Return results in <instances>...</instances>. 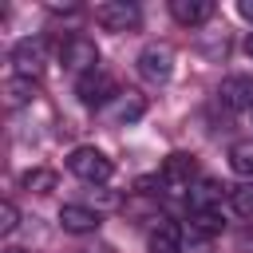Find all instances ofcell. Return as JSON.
<instances>
[{
  "label": "cell",
  "instance_id": "6da1fadb",
  "mask_svg": "<svg viewBox=\"0 0 253 253\" xmlns=\"http://www.w3.org/2000/svg\"><path fill=\"white\" fill-rule=\"evenodd\" d=\"M67 170H71L79 182H87V186H107V182L115 178V162H111L99 146H75V150L67 154Z\"/></svg>",
  "mask_w": 253,
  "mask_h": 253
},
{
  "label": "cell",
  "instance_id": "ffe728a7",
  "mask_svg": "<svg viewBox=\"0 0 253 253\" xmlns=\"http://www.w3.org/2000/svg\"><path fill=\"white\" fill-rule=\"evenodd\" d=\"M237 16L253 24V0H237Z\"/></svg>",
  "mask_w": 253,
  "mask_h": 253
},
{
  "label": "cell",
  "instance_id": "277c9868",
  "mask_svg": "<svg viewBox=\"0 0 253 253\" xmlns=\"http://www.w3.org/2000/svg\"><path fill=\"white\" fill-rule=\"evenodd\" d=\"M8 63H12V75L20 79H40L43 75V63H47V40L43 36H24L12 43L8 51Z\"/></svg>",
  "mask_w": 253,
  "mask_h": 253
},
{
  "label": "cell",
  "instance_id": "30bf717a",
  "mask_svg": "<svg viewBox=\"0 0 253 253\" xmlns=\"http://www.w3.org/2000/svg\"><path fill=\"white\" fill-rule=\"evenodd\" d=\"M217 103L229 111H253V75H225L217 83Z\"/></svg>",
  "mask_w": 253,
  "mask_h": 253
},
{
  "label": "cell",
  "instance_id": "9c48e42d",
  "mask_svg": "<svg viewBox=\"0 0 253 253\" xmlns=\"http://www.w3.org/2000/svg\"><path fill=\"white\" fill-rule=\"evenodd\" d=\"M75 95H79V103H83V107H107V103L119 95V87H115V79L99 67V71H91V75L75 79Z\"/></svg>",
  "mask_w": 253,
  "mask_h": 253
},
{
  "label": "cell",
  "instance_id": "9a60e30c",
  "mask_svg": "<svg viewBox=\"0 0 253 253\" xmlns=\"http://www.w3.org/2000/svg\"><path fill=\"white\" fill-rule=\"evenodd\" d=\"M20 190H28V194H47V190H55V170H47V166L24 170V174H20Z\"/></svg>",
  "mask_w": 253,
  "mask_h": 253
},
{
  "label": "cell",
  "instance_id": "5b68a950",
  "mask_svg": "<svg viewBox=\"0 0 253 253\" xmlns=\"http://www.w3.org/2000/svg\"><path fill=\"white\" fill-rule=\"evenodd\" d=\"M134 67H138V75H142L146 83L162 87V83H170V75H174V47L162 43V40H154V43H146V47L138 51Z\"/></svg>",
  "mask_w": 253,
  "mask_h": 253
},
{
  "label": "cell",
  "instance_id": "7c38bea8",
  "mask_svg": "<svg viewBox=\"0 0 253 253\" xmlns=\"http://www.w3.org/2000/svg\"><path fill=\"white\" fill-rule=\"evenodd\" d=\"M221 229H225V217H221V210H202V213H190L186 237H190L194 245H202V241H213Z\"/></svg>",
  "mask_w": 253,
  "mask_h": 253
},
{
  "label": "cell",
  "instance_id": "52a82bcc",
  "mask_svg": "<svg viewBox=\"0 0 253 253\" xmlns=\"http://www.w3.org/2000/svg\"><path fill=\"white\" fill-rule=\"evenodd\" d=\"M182 241H186V229L174 217H166V213L150 217V225H146V249L150 253H182Z\"/></svg>",
  "mask_w": 253,
  "mask_h": 253
},
{
  "label": "cell",
  "instance_id": "7a4b0ae2",
  "mask_svg": "<svg viewBox=\"0 0 253 253\" xmlns=\"http://www.w3.org/2000/svg\"><path fill=\"white\" fill-rule=\"evenodd\" d=\"M198 178H202V170H198L194 154H170L162 162V170H158V190L170 194V198H186Z\"/></svg>",
  "mask_w": 253,
  "mask_h": 253
},
{
  "label": "cell",
  "instance_id": "e0dca14e",
  "mask_svg": "<svg viewBox=\"0 0 253 253\" xmlns=\"http://www.w3.org/2000/svg\"><path fill=\"white\" fill-rule=\"evenodd\" d=\"M229 166H233V174H241V178L253 182V146H249V142L233 146V150H229Z\"/></svg>",
  "mask_w": 253,
  "mask_h": 253
},
{
  "label": "cell",
  "instance_id": "3957f363",
  "mask_svg": "<svg viewBox=\"0 0 253 253\" xmlns=\"http://www.w3.org/2000/svg\"><path fill=\"white\" fill-rule=\"evenodd\" d=\"M59 59H63V67H67L75 79H83V75L99 71V47H95V40H91V36H83V32L63 36V43H59Z\"/></svg>",
  "mask_w": 253,
  "mask_h": 253
},
{
  "label": "cell",
  "instance_id": "4fadbf2b",
  "mask_svg": "<svg viewBox=\"0 0 253 253\" xmlns=\"http://www.w3.org/2000/svg\"><path fill=\"white\" fill-rule=\"evenodd\" d=\"M221 182H213V178H198L194 182V190L186 194V206H190V213H202V210H221Z\"/></svg>",
  "mask_w": 253,
  "mask_h": 253
},
{
  "label": "cell",
  "instance_id": "7402d4cb",
  "mask_svg": "<svg viewBox=\"0 0 253 253\" xmlns=\"http://www.w3.org/2000/svg\"><path fill=\"white\" fill-rule=\"evenodd\" d=\"M4 253H24V249H4Z\"/></svg>",
  "mask_w": 253,
  "mask_h": 253
},
{
  "label": "cell",
  "instance_id": "d6986e66",
  "mask_svg": "<svg viewBox=\"0 0 253 253\" xmlns=\"http://www.w3.org/2000/svg\"><path fill=\"white\" fill-rule=\"evenodd\" d=\"M16 225H20V210H16V202L8 198V202H0V233H4V237H12V233H16Z\"/></svg>",
  "mask_w": 253,
  "mask_h": 253
},
{
  "label": "cell",
  "instance_id": "2e32d148",
  "mask_svg": "<svg viewBox=\"0 0 253 253\" xmlns=\"http://www.w3.org/2000/svg\"><path fill=\"white\" fill-rule=\"evenodd\" d=\"M229 210L237 217H253V182H241L229 190Z\"/></svg>",
  "mask_w": 253,
  "mask_h": 253
},
{
  "label": "cell",
  "instance_id": "ba28073f",
  "mask_svg": "<svg viewBox=\"0 0 253 253\" xmlns=\"http://www.w3.org/2000/svg\"><path fill=\"white\" fill-rule=\"evenodd\" d=\"M103 225V213L83 206V202H63L59 206V229L63 233H75V237H87V233H99Z\"/></svg>",
  "mask_w": 253,
  "mask_h": 253
},
{
  "label": "cell",
  "instance_id": "5bb4252c",
  "mask_svg": "<svg viewBox=\"0 0 253 253\" xmlns=\"http://www.w3.org/2000/svg\"><path fill=\"white\" fill-rule=\"evenodd\" d=\"M4 95H8V107H28V103L40 95V79H20V75H8Z\"/></svg>",
  "mask_w": 253,
  "mask_h": 253
},
{
  "label": "cell",
  "instance_id": "8992f818",
  "mask_svg": "<svg viewBox=\"0 0 253 253\" xmlns=\"http://www.w3.org/2000/svg\"><path fill=\"white\" fill-rule=\"evenodd\" d=\"M95 24L103 32H134L142 24V12H138L134 0H107V4L95 8Z\"/></svg>",
  "mask_w": 253,
  "mask_h": 253
},
{
  "label": "cell",
  "instance_id": "ac0fdd59",
  "mask_svg": "<svg viewBox=\"0 0 253 253\" xmlns=\"http://www.w3.org/2000/svg\"><path fill=\"white\" fill-rule=\"evenodd\" d=\"M142 111H146L142 99H119L115 103V119L119 123H134V119H142Z\"/></svg>",
  "mask_w": 253,
  "mask_h": 253
},
{
  "label": "cell",
  "instance_id": "603a6c76",
  "mask_svg": "<svg viewBox=\"0 0 253 253\" xmlns=\"http://www.w3.org/2000/svg\"><path fill=\"white\" fill-rule=\"evenodd\" d=\"M249 126H253V111H249Z\"/></svg>",
  "mask_w": 253,
  "mask_h": 253
},
{
  "label": "cell",
  "instance_id": "8fae6325",
  "mask_svg": "<svg viewBox=\"0 0 253 253\" xmlns=\"http://www.w3.org/2000/svg\"><path fill=\"white\" fill-rule=\"evenodd\" d=\"M170 16L182 28H202L213 20V0H170Z\"/></svg>",
  "mask_w": 253,
  "mask_h": 253
},
{
  "label": "cell",
  "instance_id": "44dd1931",
  "mask_svg": "<svg viewBox=\"0 0 253 253\" xmlns=\"http://www.w3.org/2000/svg\"><path fill=\"white\" fill-rule=\"evenodd\" d=\"M245 51H249V59H253V32L245 36Z\"/></svg>",
  "mask_w": 253,
  "mask_h": 253
}]
</instances>
